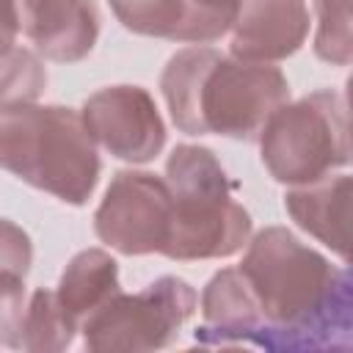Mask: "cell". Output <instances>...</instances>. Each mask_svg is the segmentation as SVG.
Listing matches in <instances>:
<instances>
[{"instance_id":"obj_10","label":"cell","mask_w":353,"mask_h":353,"mask_svg":"<svg viewBox=\"0 0 353 353\" xmlns=\"http://www.w3.org/2000/svg\"><path fill=\"white\" fill-rule=\"evenodd\" d=\"M19 33L33 52L55 63H77L91 55L99 39L94 0H17Z\"/></svg>"},{"instance_id":"obj_4","label":"cell","mask_w":353,"mask_h":353,"mask_svg":"<svg viewBox=\"0 0 353 353\" xmlns=\"http://www.w3.org/2000/svg\"><path fill=\"white\" fill-rule=\"evenodd\" d=\"M259 160L265 171L287 185H306L350 165L347 97L336 88L312 91L284 102L259 130Z\"/></svg>"},{"instance_id":"obj_8","label":"cell","mask_w":353,"mask_h":353,"mask_svg":"<svg viewBox=\"0 0 353 353\" xmlns=\"http://www.w3.org/2000/svg\"><path fill=\"white\" fill-rule=\"evenodd\" d=\"M80 119L97 149L116 160L143 165L165 146V124L154 97L130 83L105 85L85 97Z\"/></svg>"},{"instance_id":"obj_16","label":"cell","mask_w":353,"mask_h":353,"mask_svg":"<svg viewBox=\"0 0 353 353\" xmlns=\"http://www.w3.org/2000/svg\"><path fill=\"white\" fill-rule=\"evenodd\" d=\"M314 41L312 50L323 63L350 66L353 61V11L350 0H314Z\"/></svg>"},{"instance_id":"obj_11","label":"cell","mask_w":353,"mask_h":353,"mask_svg":"<svg viewBox=\"0 0 353 353\" xmlns=\"http://www.w3.org/2000/svg\"><path fill=\"white\" fill-rule=\"evenodd\" d=\"M121 28L179 44H210L229 33L237 8L201 0H108Z\"/></svg>"},{"instance_id":"obj_20","label":"cell","mask_w":353,"mask_h":353,"mask_svg":"<svg viewBox=\"0 0 353 353\" xmlns=\"http://www.w3.org/2000/svg\"><path fill=\"white\" fill-rule=\"evenodd\" d=\"M17 36H19L17 0H0V55L17 44Z\"/></svg>"},{"instance_id":"obj_5","label":"cell","mask_w":353,"mask_h":353,"mask_svg":"<svg viewBox=\"0 0 353 353\" xmlns=\"http://www.w3.org/2000/svg\"><path fill=\"white\" fill-rule=\"evenodd\" d=\"M199 292L182 276H157L138 292H116L80 325L91 353H149L168 347L196 314Z\"/></svg>"},{"instance_id":"obj_7","label":"cell","mask_w":353,"mask_h":353,"mask_svg":"<svg viewBox=\"0 0 353 353\" xmlns=\"http://www.w3.org/2000/svg\"><path fill=\"white\" fill-rule=\"evenodd\" d=\"M232 185L182 190L174 196L171 229L163 256L174 262L226 259L245 248L251 237V215L234 199Z\"/></svg>"},{"instance_id":"obj_17","label":"cell","mask_w":353,"mask_h":353,"mask_svg":"<svg viewBox=\"0 0 353 353\" xmlns=\"http://www.w3.org/2000/svg\"><path fill=\"white\" fill-rule=\"evenodd\" d=\"M47 88V69L39 52L11 47L0 55V108L39 102Z\"/></svg>"},{"instance_id":"obj_3","label":"cell","mask_w":353,"mask_h":353,"mask_svg":"<svg viewBox=\"0 0 353 353\" xmlns=\"http://www.w3.org/2000/svg\"><path fill=\"white\" fill-rule=\"evenodd\" d=\"M0 168L63 204L83 207L97 190L102 160L80 110L25 102L0 108Z\"/></svg>"},{"instance_id":"obj_19","label":"cell","mask_w":353,"mask_h":353,"mask_svg":"<svg viewBox=\"0 0 353 353\" xmlns=\"http://www.w3.org/2000/svg\"><path fill=\"white\" fill-rule=\"evenodd\" d=\"M33 265V240L11 218H0V270L28 276Z\"/></svg>"},{"instance_id":"obj_14","label":"cell","mask_w":353,"mask_h":353,"mask_svg":"<svg viewBox=\"0 0 353 353\" xmlns=\"http://www.w3.org/2000/svg\"><path fill=\"white\" fill-rule=\"evenodd\" d=\"M119 290H121L119 262L113 259L110 251L94 245V248L77 251L66 262V268L58 279V287H55V298L80 328L83 320L88 314H94Z\"/></svg>"},{"instance_id":"obj_6","label":"cell","mask_w":353,"mask_h":353,"mask_svg":"<svg viewBox=\"0 0 353 353\" xmlns=\"http://www.w3.org/2000/svg\"><path fill=\"white\" fill-rule=\"evenodd\" d=\"M174 196L163 176L152 171H116L99 207L94 210V234L110 251L124 256L163 254L168 243Z\"/></svg>"},{"instance_id":"obj_15","label":"cell","mask_w":353,"mask_h":353,"mask_svg":"<svg viewBox=\"0 0 353 353\" xmlns=\"http://www.w3.org/2000/svg\"><path fill=\"white\" fill-rule=\"evenodd\" d=\"M77 323L63 312L55 290L39 287L28 295L25 323H22V350L30 353H58L74 342Z\"/></svg>"},{"instance_id":"obj_2","label":"cell","mask_w":353,"mask_h":353,"mask_svg":"<svg viewBox=\"0 0 353 353\" xmlns=\"http://www.w3.org/2000/svg\"><path fill=\"white\" fill-rule=\"evenodd\" d=\"M160 94L179 132L254 141L290 99V80L276 63L223 55L210 44H188L165 61Z\"/></svg>"},{"instance_id":"obj_9","label":"cell","mask_w":353,"mask_h":353,"mask_svg":"<svg viewBox=\"0 0 353 353\" xmlns=\"http://www.w3.org/2000/svg\"><path fill=\"white\" fill-rule=\"evenodd\" d=\"M306 0H240L229 25V55L279 63L295 55L309 36Z\"/></svg>"},{"instance_id":"obj_18","label":"cell","mask_w":353,"mask_h":353,"mask_svg":"<svg viewBox=\"0 0 353 353\" xmlns=\"http://www.w3.org/2000/svg\"><path fill=\"white\" fill-rule=\"evenodd\" d=\"M28 309L25 276L0 270V345L22 350V323Z\"/></svg>"},{"instance_id":"obj_13","label":"cell","mask_w":353,"mask_h":353,"mask_svg":"<svg viewBox=\"0 0 353 353\" xmlns=\"http://www.w3.org/2000/svg\"><path fill=\"white\" fill-rule=\"evenodd\" d=\"M350 199L353 179L328 174L323 179L284 190V210L306 234L331 248L345 265L350 262Z\"/></svg>"},{"instance_id":"obj_21","label":"cell","mask_w":353,"mask_h":353,"mask_svg":"<svg viewBox=\"0 0 353 353\" xmlns=\"http://www.w3.org/2000/svg\"><path fill=\"white\" fill-rule=\"evenodd\" d=\"M201 3H212V6H226V8H237L240 0H201Z\"/></svg>"},{"instance_id":"obj_12","label":"cell","mask_w":353,"mask_h":353,"mask_svg":"<svg viewBox=\"0 0 353 353\" xmlns=\"http://www.w3.org/2000/svg\"><path fill=\"white\" fill-rule=\"evenodd\" d=\"M201 325L193 331L204 347H254L262 331L256 298L240 268H221L199 295Z\"/></svg>"},{"instance_id":"obj_1","label":"cell","mask_w":353,"mask_h":353,"mask_svg":"<svg viewBox=\"0 0 353 353\" xmlns=\"http://www.w3.org/2000/svg\"><path fill=\"white\" fill-rule=\"evenodd\" d=\"M262 331L254 342L270 353H347L353 347V279L287 226L248 237L243 262Z\"/></svg>"}]
</instances>
